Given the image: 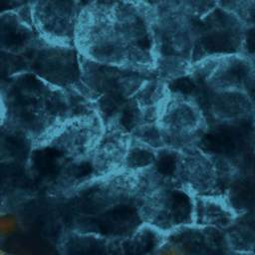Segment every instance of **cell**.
Here are the masks:
<instances>
[{"label":"cell","instance_id":"4","mask_svg":"<svg viewBox=\"0 0 255 255\" xmlns=\"http://www.w3.org/2000/svg\"><path fill=\"white\" fill-rule=\"evenodd\" d=\"M157 127L164 148H183L200 138L207 131L209 123L201 104L192 93L170 89Z\"/></svg>","mask_w":255,"mask_h":255},{"label":"cell","instance_id":"5","mask_svg":"<svg viewBox=\"0 0 255 255\" xmlns=\"http://www.w3.org/2000/svg\"><path fill=\"white\" fill-rule=\"evenodd\" d=\"M94 0H27L32 23L46 41L74 46L78 20Z\"/></svg>","mask_w":255,"mask_h":255},{"label":"cell","instance_id":"6","mask_svg":"<svg viewBox=\"0 0 255 255\" xmlns=\"http://www.w3.org/2000/svg\"><path fill=\"white\" fill-rule=\"evenodd\" d=\"M29 72L55 86L83 93L81 55L75 46L56 45L42 38L31 54Z\"/></svg>","mask_w":255,"mask_h":255},{"label":"cell","instance_id":"3","mask_svg":"<svg viewBox=\"0 0 255 255\" xmlns=\"http://www.w3.org/2000/svg\"><path fill=\"white\" fill-rule=\"evenodd\" d=\"M154 76V71L102 64L81 56L82 92L92 104L104 128L114 126L128 103Z\"/></svg>","mask_w":255,"mask_h":255},{"label":"cell","instance_id":"8","mask_svg":"<svg viewBox=\"0 0 255 255\" xmlns=\"http://www.w3.org/2000/svg\"><path fill=\"white\" fill-rule=\"evenodd\" d=\"M27 4V0H0V14L15 10Z\"/></svg>","mask_w":255,"mask_h":255},{"label":"cell","instance_id":"2","mask_svg":"<svg viewBox=\"0 0 255 255\" xmlns=\"http://www.w3.org/2000/svg\"><path fill=\"white\" fill-rule=\"evenodd\" d=\"M0 97L3 126L25 134L34 146L67 121L95 113L79 90L55 86L30 72L5 81L0 86Z\"/></svg>","mask_w":255,"mask_h":255},{"label":"cell","instance_id":"9","mask_svg":"<svg viewBox=\"0 0 255 255\" xmlns=\"http://www.w3.org/2000/svg\"><path fill=\"white\" fill-rule=\"evenodd\" d=\"M16 221L11 216L0 217V235L10 233L15 229Z\"/></svg>","mask_w":255,"mask_h":255},{"label":"cell","instance_id":"11","mask_svg":"<svg viewBox=\"0 0 255 255\" xmlns=\"http://www.w3.org/2000/svg\"><path fill=\"white\" fill-rule=\"evenodd\" d=\"M3 126V112H2V103H1V97H0V128Z\"/></svg>","mask_w":255,"mask_h":255},{"label":"cell","instance_id":"10","mask_svg":"<svg viewBox=\"0 0 255 255\" xmlns=\"http://www.w3.org/2000/svg\"><path fill=\"white\" fill-rule=\"evenodd\" d=\"M155 255H184L181 250L175 247H166L161 249L157 254Z\"/></svg>","mask_w":255,"mask_h":255},{"label":"cell","instance_id":"1","mask_svg":"<svg viewBox=\"0 0 255 255\" xmlns=\"http://www.w3.org/2000/svg\"><path fill=\"white\" fill-rule=\"evenodd\" d=\"M74 46L94 62L154 71L150 13L142 0H94L78 20Z\"/></svg>","mask_w":255,"mask_h":255},{"label":"cell","instance_id":"7","mask_svg":"<svg viewBox=\"0 0 255 255\" xmlns=\"http://www.w3.org/2000/svg\"><path fill=\"white\" fill-rule=\"evenodd\" d=\"M218 4L233 14L246 29L255 28V0H218Z\"/></svg>","mask_w":255,"mask_h":255}]
</instances>
